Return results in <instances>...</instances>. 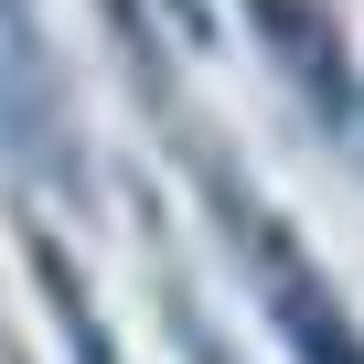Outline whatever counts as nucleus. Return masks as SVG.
I'll use <instances>...</instances> for the list:
<instances>
[{
	"instance_id": "1",
	"label": "nucleus",
	"mask_w": 364,
	"mask_h": 364,
	"mask_svg": "<svg viewBox=\"0 0 364 364\" xmlns=\"http://www.w3.org/2000/svg\"><path fill=\"white\" fill-rule=\"evenodd\" d=\"M247 11L268 22L279 65L321 86V107H353V86H343V65H332V22H321V0H247Z\"/></svg>"
}]
</instances>
